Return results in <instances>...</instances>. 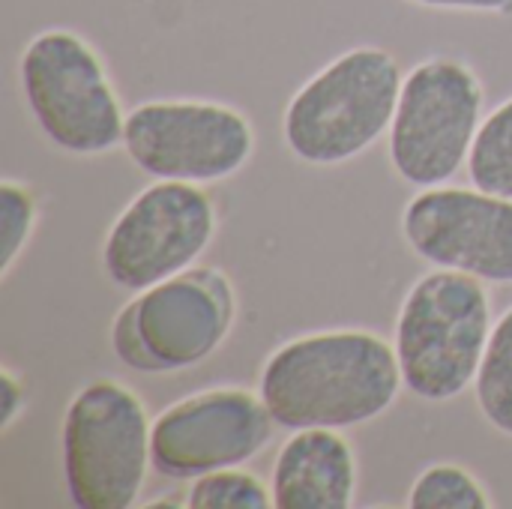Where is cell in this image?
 Listing matches in <instances>:
<instances>
[{
  "mask_svg": "<svg viewBox=\"0 0 512 509\" xmlns=\"http://www.w3.org/2000/svg\"><path fill=\"white\" fill-rule=\"evenodd\" d=\"M402 387L396 348L369 330L297 336L258 375V396L285 432L366 426L396 405Z\"/></svg>",
  "mask_w": 512,
  "mask_h": 509,
  "instance_id": "1",
  "label": "cell"
},
{
  "mask_svg": "<svg viewBox=\"0 0 512 509\" xmlns=\"http://www.w3.org/2000/svg\"><path fill=\"white\" fill-rule=\"evenodd\" d=\"M399 60L378 45H357L318 69L288 99L282 141L303 165H345L372 150L393 123L402 93Z\"/></svg>",
  "mask_w": 512,
  "mask_h": 509,
  "instance_id": "2",
  "label": "cell"
},
{
  "mask_svg": "<svg viewBox=\"0 0 512 509\" xmlns=\"http://www.w3.org/2000/svg\"><path fill=\"white\" fill-rule=\"evenodd\" d=\"M492 297L486 282L432 267L402 300L393 348L405 390L423 402H453L474 387L489 336Z\"/></svg>",
  "mask_w": 512,
  "mask_h": 509,
  "instance_id": "3",
  "label": "cell"
},
{
  "mask_svg": "<svg viewBox=\"0 0 512 509\" xmlns=\"http://www.w3.org/2000/svg\"><path fill=\"white\" fill-rule=\"evenodd\" d=\"M18 90L39 132L69 156L123 147L126 111L99 51L69 27L39 30L18 54Z\"/></svg>",
  "mask_w": 512,
  "mask_h": 509,
  "instance_id": "4",
  "label": "cell"
},
{
  "mask_svg": "<svg viewBox=\"0 0 512 509\" xmlns=\"http://www.w3.org/2000/svg\"><path fill=\"white\" fill-rule=\"evenodd\" d=\"M237 321V294L216 267H189L138 291L111 324V348L141 375H174L210 360Z\"/></svg>",
  "mask_w": 512,
  "mask_h": 509,
  "instance_id": "5",
  "label": "cell"
},
{
  "mask_svg": "<svg viewBox=\"0 0 512 509\" xmlns=\"http://www.w3.org/2000/svg\"><path fill=\"white\" fill-rule=\"evenodd\" d=\"M150 426L144 402L126 384L99 378L81 387L60 429L69 501L78 509L135 507L153 471Z\"/></svg>",
  "mask_w": 512,
  "mask_h": 509,
  "instance_id": "6",
  "label": "cell"
},
{
  "mask_svg": "<svg viewBox=\"0 0 512 509\" xmlns=\"http://www.w3.org/2000/svg\"><path fill=\"white\" fill-rule=\"evenodd\" d=\"M483 81L459 57L420 60L402 81L387 132L393 171L417 189L444 186L462 168L483 123Z\"/></svg>",
  "mask_w": 512,
  "mask_h": 509,
  "instance_id": "7",
  "label": "cell"
},
{
  "mask_svg": "<svg viewBox=\"0 0 512 509\" xmlns=\"http://www.w3.org/2000/svg\"><path fill=\"white\" fill-rule=\"evenodd\" d=\"M123 150L153 180L222 183L255 156L249 117L225 102L153 99L126 111Z\"/></svg>",
  "mask_w": 512,
  "mask_h": 509,
  "instance_id": "8",
  "label": "cell"
},
{
  "mask_svg": "<svg viewBox=\"0 0 512 509\" xmlns=\"http://www.w3.org/2000/svg\"><path fill=\"white\" fill-rule=\"evenodd\" d=\"M216 228V204L198 183L156 180L111 222L99 252L102 270L114 288L138 294L195 267Z\"/></svg>",
  "mask_w": 512,
  "mask_h": 509,
  "instance_id": "9",
  "label": "cell"
},
{
  "mask_svg": "<svg viewBox=\"0 0 512 509\" xmlns=\"http://www.w3.org/2000/svg\"><path fill=\"white\" fill-rule=\"evenodd\" d=\"M276 420L264 399L240 387H213L165 408L150 426L153 471L165 480H195L240 468L273 441Z\"/></svg>",
  "mask_w": 512,
  "mask_h": 509,
  "instance_id": "10",
  "label": "cell"
},
{
  "mask_svg": "<svg viewBox=\"0 0 512 509\" xmlns=\"http://www.w3.org/2000/svg\"><path fill=\"white\" fill-rule=\"evenodd\" d=\"M402 237L432 267L512 285V198L477 186L420 189L405 204Z\"/></svg>",
  "mask_w": 512,
  "mask_h": 509,
  "instance_id": "11",
  "label": "cell"
},
{
  "mask_svg": "<svg viewBox=\"0 0 512 509\" xmlns=\"http://www.w3.org/2000/svg\"><path fill=\"white\" fill-rule=\"evenodd\" d=\"M270 492L276 509H351L357 456L339 429H300L282 444Z\"/></svg>",
  "mask_w": 512,
  "mask_h": 509,
  "instance_id": "12",
  "label": "cell"
},
{
  "mask_svg": "<svg viewBox=\"0 0 512 509\" xmlns=\"http://www.w3.org/2000/svg\"><path fill=\"white\" fill-rule=\"evenodd\" d=\"M474 396L486 423L512 438V306L492 327L474 381Z\"/></svg>",
  "mask_w": 512,
  "mask_h": 509,
  "instance_id": "13",
  "label": "cell"
},
{
  "mask_svg": "<svg viewBox=\"0 0 512 509\" xmlns=\"http://www.w3.org/2000/svg\"><path fill=\"white\" fill-rule=\"evenodd\" d=\"M468 177L483 192L512 198V96L483 117L468 156Z\"/></svg>",
  "mask_w": 512,
  "mask_h": 509,
  "instance_id": "14",
  "label": "cell"
},
{
  "mask_svg": "<svg viewBox=\"0 0 512 509\" xmlns=\"http://www.w3.org/2000/svg\"><path fill=\"white\" fill-rule=\"evenodd\" d=\"M405 504L411 509H489L492 498L468 468L441 462L414 480Z\"/></svg>",
  "mask_w": 512,
  "mask_h": 509,
  "instance_id": "15",
  "label": "cell"
},
{
  "mask_svg": "<svg viewBox=\"0 0 512 509\" xmlns=\"http://www.w3.org/2000/svg\"><path fill=\"white\" fill-rule=\"evenodd\" d=\"M183 507L189 509H270L273 492L255 474L225 468L189 480Z\"/></svg>",
  "mask_w": 512,
  "mask_h": 509,
  "instance_id": "16",
  "label": "cell"
},
{
  "mask_svg": "<svg viewBox=\"0 0 512 509\" xmlns=\"http://www.w3.org/2000/svg\"><path fill=\"white\" fill-rule=\"evenodd\" d=\"M39 222V201L18 180L0 183V279H9Z\"/></svg>",
  "mask_w": 512,
  "mask_h": 509,
  "instance_id": "17",
  "label": "cell"
},
{
  "mask_svg": "<svg viewBox=\"0 0 512 509\" xmlns=\"http://www.w3.org/2000/svg\"><path fill=\"white\" fill-rule=\"evenodd\" d=\"M24 414V384L12 369L0 372V432H9Z\"/></svg>",
  "mask_w": 512,
  "mask_h": 509,
  "instance_id": "18",
  "label": "cell"
},
{
  "mask_svg": "<svg viewBox=\"0 0 512 509\" xmlns=\"http://www.w3.org/2000/svg\"><path fill=\"white\" fill-rule=\"evenodd\" d=\"M438 12H474V15H512V0H408Z\"/></svg>",
  "mask_w": 512,
  "mask_h": 509,
  "instance_id": "19",
  "label": "cell"
}]
</instances>
